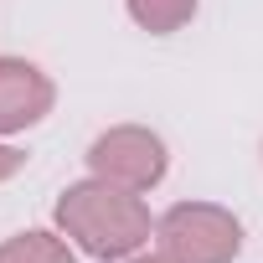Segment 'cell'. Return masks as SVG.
<instances>
[{
    "label": "cell",
    "instance_id": "6da1fadb",
    "mask_svg": "<svg viewBox=\"0 0 263 263\" xmlns=\"http://www.w3.org/2000/svg\"><path fill=\"white\" fill-rule=\"evenodd\" d=\"M52 222L83 258H98V263L135 258L155 237V217H150L145 196L124 191V186H108L98 176L62 186V196L52 206Z\"/></svg>",
    "mask_w": 263,
    "mask_h": 263
},
{
    "label": "cell",
    "instance_id": "7a4b0ae2",
    "mask_svg": "<svg viewBox=\"0 0 263 263\" xmlns=\"http://www.w3.org/2000/svg\"><path fill=\"white\" fill-rule=\"evenodd\" d=\"M155 248L165 263H232L242 253V222L217 201H176L155 217Z\"/></svg>",
    "mask_w": 263,
    "mask_h": 263
},
{
    "label": "cell",
    "instance_id": "3957f363",
    "mask_svg": "<svg viewBox=\"0 0 263 263\" xmlns=\"http://www.w3.org/2000/svg\"><path fill=\"white\" fill-rule=\"evenodd\" d=\"M165 171H171V150L150 124H108L88 145V176H98L108 186H124L135 196L155 191L165 181Z\"/></svg>",
    "mask_w": 263,
    "mask_h": 263
},
{
    "label": "cell",
    "instance_id": "277c9868",
    "mask_svg": "<svg viewBox=\"0 0 263 263\" xmlns=\"http://www.w3.org/2000/svg\"><path fill=\"white\" fill-rule=\"evenodd\" d=\"M57 108V83L26 57H0V140L36 129Z\"/></svg>",
    "mask_w": 263,
    "mask_h": 263
},
{
    "label": "cell",
    "instance_id": "5b68a950",
    "mask_svg": "<svg viewBox=\"0 0 263 263\" xmlns=\"http://www.w3.org/2000/svg\"><path fill=\"white\" fill-rule=\"evenodd\" d=\"M0 263H78V248L57 227H26L0 242Z\"/></svg>",
    "mask_w": 263,
    "mask_h": 263
},
{
    "label": "cell",
    "instance_id": "8992f818",
    "mask_svg": "<svg viewBox=\"0 0 263 263\" xmlns=\"http://www.w3.org/2000/svg\"><path fill=\"white\" fill-rule=\"evenodd\" d=\"M196 6H201V0H124L129 21H135L140 31H150V36H171V31L191 26Z\"/></svg>",
    "mask_w": 263,
    "mask_h": 263
},
{
    "label": "cell",
    "instance_id": "52a82bcc",
    "mask_svg": "<svg viewBox=\"0 0 263 263\" xmlns=\"http://www.w3.org/2000/svg\"><path fill=\"white\" fill-rule=\"evenodd\" d=\"M21 171H26V150H16L11 140H0V186L11 176H21Z\"/></svg>",
    "mask_w": 263,
    "mask_h": 263
},
{
    "label": "cell",
    "instance_id": "ba28073f",
    "mask_svg": "<svg viewBox=\"0 0 263 263\" xmlns=\"http://www.w3.org/2000/svg\"><path fill=\"white\" fill-rule=\"evenodd\" d=\"M119 263H165V253L155 248V253H135V258H119Z\"/></svg>",
    "mask_w": 263,
    "mask_h": 263
}]
</instances>
